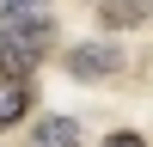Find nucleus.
I'll return each instance as SVG.
<instances>
[{"label": "nucleus", "instance_id": "nucleus-5", "mask_svg": "<svg viewBox=\"0 0 153 147\" xmlns=\"http://www.w3.org/2000/svg\"><path fill=\"white\" fill-rule=\"evenodd\" d=\"M80 141L86 135L74 117H37V129H31V147H80Z\"/></svg>", "mask_w": 153, "mask_h": 147}, {"label": "nucleus", "instance_id": "nucleus-2", "mask_svg": "<svg viewBox=\"0 0 153 147\" xmlns=\"http://www.w3.org/2000/svg\"><path fill=\"white\" fill-rule=\"evenodd\" d=\"M61 68L80 86H98V80H117L123 74V55H117V43H74L68 55H61Z\"/></svg>", "mask_w": 153, "mask_h": 147}, {"label": "nucleus", "instance_id": "nucleus-7", "mask_svg": "<svg viewBox=\"0 0 153 147\" xmlns=\"http://www.w3.org/2000/svg\"><path fill=\"white\" fill-rule=\"evenodd\" d=\"M0 6H12V12H43L49 0H0Z\"/></svg>", "mask_w": 153, "mask_h": 147}, {"label": "nucleus", "instance_id": "nucleus-4", "mask_svg": "<svg viewBox=\"0 0 153 147\" xmlns=\"http://www.w3.org/2000/svg\"><path fill=\"white\" fill-rule=\"evenodd\" d=\"M98 19L110 31H135V24L153 19V0H98Z\"/></svg>", "mask_w": 153, "mask_h": 147}, {"label": "nucleus", "instance_id": "nucleus-3", "mask_svg": "<svg viewBox=\"0 0 153 147\" xmlns=\"http://www.w3.org/2000/svg\"><path fill=\"white\" fill-rule=\"evenodd\" d=\"M25 104H31V74H12V68H0V129L25 122Z\"/></svg>", "mask_w": 153, "mask_h": 147}, {"label": "nucleus", "instance_id": "nucleus-6", "mask_svg": "<svg viewBox=\"0 0 153 147\" xmlns=\"http://www.w3.org/2000/svg\"><path fill=\"white\" fill-rule=\"evenodd\" d=\"M104 147H147V135H135V129H117V135H104Z\"/></svg>", "mask_w": 153, "mask_h": 147}, {"label": "nucleus", "instance_id": "nucleus-1", "mask_svg": "<svg viewBox=\"0 0 153 147\" xmlns=\"http://www.w3.org/2000/svg\"><path fill=\"white\" fill-rule=\"evenodd\" d=\"M49 49H55V19L49 12H12V6H0V68L31 74Z\"/></svg>", "mask_w": 153, "mask_h": 147}]
</instances>
